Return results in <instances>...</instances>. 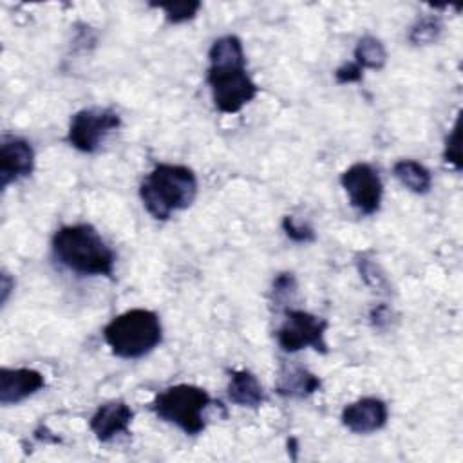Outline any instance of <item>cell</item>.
Returning a JSON list of instances; mask_svg holds the SVG:
<instances>
[{
  "mask_svg": "<svg viewBox=\"0 0 463 463\" xmlns=\"http://www.w3.org/2000/svg\"><path fill=\"white\" fill-rule=\"evenodd\" d=\"M206 83L215 109L222 114H237L257 94L259 87L246 69L242 42L235 34L217 38L208 51Z\"/></svg>",
  "mask_w": 463,
  "mask_h": 463,
  "instance_id": "1",
  "label": "cell"
},
{
  "mask_svg": "<svg viewBox=\"0 0 463 463\" xmlns=\"http://www.w3.org/2000/svg\"><path fill=\"white\" fill-rule=\"evenodd\" d=\"M54 260L81 277H112L116 253L92 224H63L51 239Z\"/></svg>",
  "mask_w": 463,
  "mask_h": 463,
  "instance_id": "2",
  "label": "cell"
},
{
  "mask_svg": "<svg viewBox=\"0 0 463 463\" xmlns=\"http://www.w3.org/2000/svg\"><path fill=\"white\" fill-rule=\"evenodd\" d=\"M145 210L157 221H166L174 212L186 210L197 197V177L184 165L159 163L139 184Z\"/></svg>",
  "mask_w": 463,
  "mask_h": 463,
  "instance_id": "3",
  "label": "cell"
},
{
  "mask_svg": "<svg viewBox=\"0 0 463 463\" xmlns=\"http://www.w3.org/2000/svg\"><path fill=\"white\" fill-rule=\"evenodd\" d=\"M103 340L118 358H141L152 353L163 340L159 315L145 307L127 309L103 327Z\"/></svg>",
  "mask_w": 463,
  "mask_h": 463,
  "instance_id": "4",
  "label": "cell"
},
{
  "mask_svg": "<svg viewBox=\"0 0 463 463\" xmlns=\"http://www.w3.org/2000/svg\"><path fill=\"white\" fill-rule=\"evenodd\" d=\"M212 403L210 394L192 383L170 385L150 402V411L163 421L175 425L184 434L195 436L206 429L204 411Z\"/></svg>",
  "mask_w": 463,
  "mask_h": 463,
  "instance_id": "5",
  "label": "cell"
},
{
  "mask_svg": "<svg viewBox=\"0 0 463 463\" xmlns=\"http://www.w3.org/2000/svg\"><path fill=\"white\" fill-rule=\"evenodd\" d=\"M121 118L116 110L107 107H90L78 110L69 123L67 141L72 148L83 154L96 152L107 136L118 130Z\"/></svg>",
  "mask_w": 463,
  "mask_h": 463,
  "instance_id": "6",
  "label": "cell"
},
{
  "mask_svg": "<svg viewBox=\"0 0 463 463\" xmlns=\"http://www.w3.org/2000/svg\"><path fill=\"white\" fill-rule=\"evenodd\" d=\"M327 320L311 315L304 309H286V318L277 329V344L286 353H297L306 347H313L315 351L326 354Z\"/></svg>",
  "mask_w": 463,
  "mask_h": 463,
  "instance_id": "7",
  "label": "cell"
},
{
  "mask_svg": "<svg viewBox=\"0 0 463 463\" xmlns=\"http://www.w3.org/2000/svg\"><path fill=\"white\" fill-rule=\"evenodd\" d=\"M340 184L345 190L351 206L362 215H373L380 210L383 184L373 165L364 161L353 163L342 172Z\"/></svg>",
  "mask_w": 463,
  "mask_h": 463,
  "instance_id": "8",
  "label": "cell"
},
{
  "mask_svg": "<svg viewBox=\"0 0 463 463\" xmlns=\"http://www.w3.org/2000/svg\"><path fill=\"white\" fill-rule=\"evenodd\" d=\"M34 170V150L31 143L18 136H2L0 139V188L31 175Z\"/></svg>",
  "mask_w": 463,
  "mask_h": 463,
  "instance_id": "9",
  "label": "cell"
},
{
  "mask_svg": "<svg viewBox=\"0 0 463 463\" xmlns=\"http://www.w3.org/2000/svg\"><path fill=\"white\" fill-rule=\"evenodd\" d=\"M342 425L354 434H371L385 427L389 407L376 396H364L342 409Z\"/></svg>",
  "mask_w": 463,
  "mask_h": 463,
  "instance_id": "10",
  "label": "cell"
},
{
  "mask_svg": "<svg viewBox=\"0 0 463 463\" xmlns=\"http://www.w3.org/2000/svg\"><path fill=\"white\" fill-rule=\"evenodd\" d=\"M45 387V378L40 371L29 367H2L0 369V403L4 407L24 402Z\"/></svg>",
  "mask_w": 463,
  "mask_h": 463,
  "instance_id": "11",
  "label": "cell"
},
{
  "mask_svg": "<svg viewBox=\"0 0 463 463\" xmlns=\"http://www.w3.org/2000/svg\"><path fill=\"white\" fill-rule=\"evenodd\" d=\"M132 418L134 412L125 402L112 400L96 409L89 420V429L98 441L107 443L119 434H127Z\"/></svg>",
  "mask_w": 463,
  "mask_h": 463,
  "instance_id": "12",
  "label": "cell"
},
{
  "mask_svg": "<svg viewBox=\"0 0 463 463\" xmlns=\"http://www.w3.org/2000/svg\"><path fill=\"white\" fill-rule=\"evenodd\" d=\"M320 389V378L302 365H282L275 385L284 398H306Z\"/></svg>",
  "mask_w": 463,
  "mask_h": 463,
  "instance_id": "13",
  "label": "cell"
},
{
  "mask_svg": "<svg viewBox=\"0 0 463 463\" xmlns=\"http://www.w3.org/2000/svg\"><path fill=\"white\" fill-rule=\"evenodd\" d=\"M228 398L232 403L239 407H250L257 409L264 403L266 394L257 380V376L246 369H237L230 373L228 382Z\"/></svg>",
  "mask_w": 463,
  "mask_h": 463,
  "instance_id": "14",
  "label": "cell"
},
{
  "mask_svg": "<svg viewBox=\"0 0 463 463\" xmlns=\"http://www.w3.org/2000/svg\"><path fill=\"white\" fill-rule=\"evenodd\" d=\"M392 174L394 177L412 194L423 195L427 192H430L432 186V175L429 172V168L414 159H400L394 163L392 166Z\"/></svg>",
  "mask_w": 463,
  "mask_h": 463,
  "instance_id": "15",
  "label": "cell"
},
{
  "mask_svg": "<svg viewBox=\"0 0 463 463\" xmlns=\"http://www.w3.org/2000/svg\"><path fill=\"white\" fill-rule=\"evenodd\" d=\"M353 54H354L353 61L362 69L380 71L387 61V51H385L383 43L376 36H371V34H365L356 42Z\"/></svg>",
  "mask_w": 463,
  "mask_h": 463,
  "instance_id": "16",
  "label": "cell"
},
{
  "mask_svg": "<svg viewBox=\"0 0 463 463\" xmlns=\"http://www.w3.org/2000/svg\"><path fill=\"white\" fill-rule=\"evenodd\" d=\"M441 29H443V24L438 14L421 16L411 27L409 42L414 45H429L438 40V36L441 34Z\"/></svg>",
  "mask_w": 463,
  "mask_h": 463,
  "instance_id": "17",
  "label": "cell"
},
{
  "mask_svg": "<svg viewBox=\"0 0 463 463\" xmlns=\"http://www.w3.org/2000/svg\"><path fill=\"white\" fill-rule=\"evenodd\" d=\"M152 7H157L165 13V18L170 24H183L197 16L201 9V2L194 0H181V2H154Z\"/></svg>",
  "mask_w": 463,
  "mask_h": 463,
  "instance_id": "18",
  "label": "cell"
},
{
  "mask_svg": "<svg viewBox=\"0 0 463 463\" xmlns=\"http://www.w3.org/2000/svg\"><path fill=\"white\" fill-rule=\"evenodd\" d=\"M282 230L284 233L293 241V242H300V244H307V242H313L317 239V233L315 230L306 224V222H298L295 217L291 215H286L282 219Z\"/></svg>",
  "mask_w": 463,
  "mask_h": 463,
  "instance_id": "19",
  "label": "cell"
},
{
  "mask_svg": "<svg viewBox=\"0 0 463 463\" xmlns=\"http://www.w3.org/2000/svg\"><path fill=\"white\" fill-rule=\"evenodd\" d=\"M443 159L445 163L452 165L456 170L461 168V145H459V118L456 119L450 134L447 136L445 141V150H443Z\"/></svg>",
  "mask_w": 463,
  "mask_h": 463,
  "instance_id": "20",
  "label": "cell"
},
{
  "mask_svg": "<svg viewBox=\"0 0 463 463\" xmlns=\"http://www.w3.org/2000/svg\"><path fill=\"white\" fill-rule=\"evenodd\" d=\"M295 291H297V279L293 273L284 271L273 279V288H271L273 302L280 304V302L288 300L291 295H295Z\"/></svg>",
  "mask_w": 463,
  "mask_h": 463,
  "instance_id": "21",
  "label": "cell"
},
{
  "mask_svg": "<svg viewBox=\"0 0 463 463\" xmlns=\"http://www.w3.org/2000/svg\"><path fill=\"white\" fill-rule=\"evenodd\" d=\"M364 74V69L358 67L354 61H345L342 63L336 71H335V80L340 85H347V83H354L360 81Z\"/></svg>",
  "mask_w": 463,
  "mask_h": 463,
  "instance_id": "22",
  "label": "cell"
},
{
  "mask_svg": "<svg viewBox=\"0 0 463 463\" xmlns=\"http://www.w3.org/2000/svg\"><path fill=\"white\" fill-rule=\"evenodd\" d=\"M358 269H360L362 279H364L369 286H376V288L385 286V277L380 275V273L376 271V264L371 262V260H367L365 257H364L362 260H358Z\"/></svg>",
  "mask_w": 463,
  "mask_h": 463,
  "instance_id": "23",
  "label": "cell"
},
{
  "mask_svg": "<svg viewBox=\"0 0 463 463\" xmlns=\"http://www.w3.org/2000/svg\"><path fill=\"white\" fill-rule=\"evenodd\" d=\"M371 322H373V326L374 327H383L385 324H389V318H391V311H389V307L387 306H383V304H380V306H376V307H373V311H371Z\"/></svg>",
  "mask_w": 463,
  "mask_h": 463,
  "instance_id": "24",
  "label": "cell"
},
{
  "mask_svg": "<svg viewBox=\"0 0 463 463\" xmlns=\"http://www.w3.org/2000/svg\"><path fill=\"white\" fill-rule=\"evenodd\" d=\"M13 288H14V280L11 279V275L7 271H2V277H0V302H2V306H5Z\"/></svg>",
  "mask_w": 463,
  "mask_h": 463,
  "instance_id": "25",
  "label": "cell"
}]
</instances>
